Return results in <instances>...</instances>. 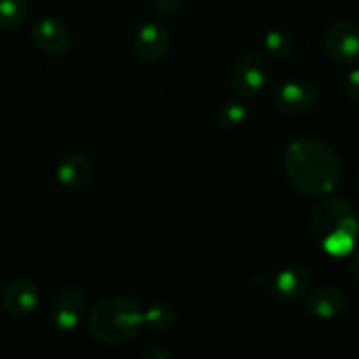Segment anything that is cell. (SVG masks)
I'll use <instances>...</instances> for the list:
<instances>
[{
	"mask_svg": "<svg viewBox=\"0 0 359 359\" xmlns=\"http://www.w3.org/2000/svg\"><path fill=\"white\" fill-rule=\"evenodd\" d=\"M284 172L294 189L309 196L335 191L342 175L337 151L318 137L294 139L284 153Z\"/></svg>",
	"mask_w": 359,
	"mask_h": 359,
	"instance_id": "6da1fadb",
	"label": "cell"
},
{
	"mask_svg": "<svg viewBox=\"0 0 359 359\" xmlns=\"http://www.w3.org/2000/svg\"><path fill=\"white\" fill-rule=\"evenodd\" d=\"M359 217L346 198L333 196L316 207L311 217V235L316 244L330 256L351 255L356 248Z\"/></svg>",
	"mask_w": 359,
	"mask_h": 359,
	"instance_id": "7a4b0ae2",
	"label": "cell"
},
{
	"mask_svg": "<svg viewBox=\"0 0 359 359\" xmlns=\"http://www.w3.org/2000/svg\"><path fill=\"white\" fill-rule=\"evenodd\" d=\"M144 309L130 297H111L98 302L88 318V330L104 346L119 347L132 342L140 333Z\"/></svg>",
	"mask_w": 359,
	"mask_h": 359,
	"instance_id": "3957f363",
	"label": "cell"
},
{
	"mask_svg": "<svg viewBox=\"0 0 359 359\" xmlns=\"http://www.w3.org/2000/svg\"><path fill=\"white\" fill-rule=\"evenodd\" d=\"M269 63L258 53H248L235 62L231 70V84L244 97H256L269 83Z\"/></svg>",
	"mask_w": 359,
	"mask_h": 359,
	"instance_id": "277c9868",
	"label": "cell"
},
{
	"mask_svg": "<svg viewBox=\"0 0 359 359\" xmlns=\"http://www.w3.org/2000/svg\"><path fill=\"white\" fill-rule=\"evenodd\" d=\"M325 48L333 62L354 65L359 62V28L353 21H335L325 34Z\"/></svg>",
	"mask_w": 359,
	"mask_h": 359,
	"instance_id": "5b68a950",
	"label": "cell"
},
{
	"mask_svg": "<svg viewBox=\"0 0 359 359\" xmlns=\"http://www.w3.org/2000/svg\"><path fill=\"white\" fill-rule=\"evenodd\" d=\"M32 41L46 55H65L72 48V32L62 20L46 16L32 27Z\"/></svg>",
	"mask_w": 359,
	"mask_h": 359,
	"instance_id": "8992f818",
	"label": "cell"
},
{
	"mask_svg": "<svg viewBox=\"0 0 359 359\" xmlns=\"http://www.w3.org/2000/svg\"><path fill=\"white\" fill-rule=\"evenodd\" d=\"M319 91L307 81H287L277 90L276 105L280 112L291 116L305 114L318 105Z\"/></svg>",
	"mask_w": 359,
	"mask_h": 359,
	"instance_id": "52a82bcc",
	"label": "cell"
},
{
	"mask_svg": "<svg viewBox=\"0 0 359 359\" xmlns=\"http://www.w3.org/2000/svg\"><path fill=\"white\" fill-rule=\"evenodd\" d=\"M88 302L83 291L63 290L51 307V323L60 332H72L86 316Z\"/></svg>",
	"mask_w": 359,
	"mask_h": 359,
	"instance_id": "ba28073f",
	"label": "cell"
},
{
	"mask_svg": "<svg viewBox=\"0 0 359 359\" xmlns=\"http://www.w3.org/2000/svg\"><path fill=\"white\" fill-rule=\"evenodd\" d=\"M133 48H135V55L142 60L144 63H158L170 48V34L163 25L156 23V21H149L144 23L142 27L137 30L135 41H133Z\"/></svg>",
	"mask_w": 359,
	"mask_h": 359,
	"instance_id": "9c48e42d",
	"label": "cell"
},
{
	"mask_svg": "<svg viewBox=\"0 0 359 359\" xmlns=\"http://www.w3.org/2000/svg\"><path fill=\"white\" fill-rule=\"evenodd\" d=\"M41 293L32 280L16 279L2 291V307L13 318H27L35 311Z\"/></svg>",
	"mask_w": 359,
	"mask_h": 359,
	"instance_id": "30bf717a",
	"label": "cell"
},
{
	"mask_svg": "<svg viewBox=\"0 0 359 359\" xmlns=\"http://www.w3.org/2000/svg\"><path fill=\"white\" fill-rule=\"evenodd\" d=\"M309 283H311L309 273L304 269L286 266L273 273V277L270 279V291H272L273 298L287 304V302H294L304 297L305 291L309 290Z\"/></svg>",
	"mask_w": 359,
	"mask_h": 359,
	"instance_id": "8fae6325",
	"label": "cell"
},
{
	"mask_svg": "<svg viewBox=\"0 0 359 359\" xmlns=\"http://www.w3.org/2000/svg\"><path fill=\"white\" fill-rule=\"evenodd\" d=\"M307 311L314 318L323 319V321H332L346 311V297L342 291L332 286H323L312 291L307 297Z\"/></svg>",
	"mask_w": 359,
	"mask_h": 359,
	"instance_id": "7c38bea8",
	"label": "cell"
},
{
	"mask_svg": "<svg viewBox=\"0 0 359 359\" xmlns=\"http://www.w3.org/2000/svg\"><path fill=\"white\" fill-rule=\"evenodd\" d=\"M93 177V165L83 154H70L56 168V179L67 189H81Z\"/></svg>",
	"mask_w": 359,
	"mask_h": 359,
	"instance_id": "4fadbf2b",
	"label": "cell"
},
{
	"mask_svg": "<svg viewBox=\"0 0 359 359\" xmlns=\"http://www.w3.org/2000/svg\"><path fill=\"white\" fill-rule=\"evenodd\" d=\"M144 321L156 332H167L177 321V312L167 302H156L144 311Z\"/></svg>",
	"mask_w": 359,
	"mask_h": 359,
	"instance_id": "5bb4252c",
	"label": "cell"
},
{
	"mask_svg": "<svg viewBox=\"0 0 359 359\" xmlns=\"http://www.w3.org/2000/svg\"><path fill=\"white\" fill-rule=\"evenodd\" d=\"M28 14L27 0H0V30H14Z\"/></svg>",
	"mask_w": 359,
	"mask_h": 359,
	"instance_id": "9a60e30c",
	"label": "cell"
},
{
	"mask_svg": "<svg viewBox=\"0 0 359 359\" xmlns=\"http://www.w3.org/2000/svg\"><path fill=\"white\" fill-rule=\"evenodd\" d=\"M248 116H249L248 107H245L242 102H237V100L226 102V104L221 105L216 112L217 123L226 130H233L237 128V126L244 125Z\"/></svg>",
	"mask_w": 359,
	"mask_h": 359,
	"instance_id": "2e32d148",
	"label": "cell"
},
{
	"mask_svg": "<svg viewBox=\"0 0 359 359\" xmlns=\"http://www.w3.org/2000/svg\"><path fill=\"white\" fill-rule=\"evenodd\" d=\"M293 37L284 30H270L265 35V49L276 58H286L293 53Z\"/></svg>",
	"mask_w": 359,
	"mask_h": 359,
	"instance_id": "e0dca14e",
	"label": "cell"
},
{
	"mask_svg": "<svg viewBox=\"0 0 359 359\" xmlns=\"http://www.w3.org/2000/svg\"><path fill=\"white\" fill-rule=\"evenodd\" d=\"M346 95L353 102H358L359 104V69H353L346 77Z\"/></svg>",
	"mask_w": 359,
	"mask_h": 359,
	"instance_id": "ac0fdd59",
	"label": "cell"
},
{
	"mask_svg": "<svg viewBox=\"0 0 359 359\" xmlns=\"http://www.w3.org/2000/svg\"><path fill=\"white\" fill-rule=\"evenodd\" d=\"M153 4L161 13H175L182 6V0H153Z\"/></svg>",
	"mask_w": 359,
	"mask_h": 359,
	"instance_id": "d6986e66",
	"label": "cell"
},
{
	"mask_svg": "<svg viewBox=\"0 0 359 359\" xmlns=\"http://www.w3.org/2000/svg\"><path fill=\"white\" fill-rule=\"evenodd\" d=\"M144 359H172V354L163 347H153L142 354Z\"/></svg>",
	"mask_w": 359,
	"mask_h": 359,
	"instance_id": "ffe728a7",
	"label": "cell"
},
{
	"mask_svg": "<svg viewBox=\"0 0 359 359\" xmlns=\"http://www.w3.org/2000/svg\"><path fill=\"white\" fill-rule=\"evenodd\" d=\"M353 255V258H351V263H349V270H351V276H353L354 283L359 286V249L356 251L351 252Z\"/></svg>",
	"mask_w": 359,
	"mask_h": 359,
	"instance_id": "44dd1931",
	"label": "cell"
},
{
	"mask_svg": "<svg viewBox=\"0 0 359 359\" xmlns=\"http://www.w3.org/2000/svg\"><path fill=\"white\" fill-rule=\"evenodd\" d=\"M356 188H358V191H359V172H358V175H356Z\"/></svg>",
	"mask_w": 359,
	"mask_h": 359,
	"instance_id": "7402d4cb",
	"label": "cell"
}]
</instances>
